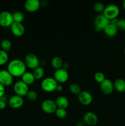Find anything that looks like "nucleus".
Here are the masks:
<instances>
[{"label":"nucleus","mask_w":125,"mask_h":126,"mask_svg":"<svg viewBox=\"0 0 125 126\" xmlns=\"http://www.w3.org/2000/svg\"><path fill=\"white\" fill-rule=\"evenodd\" d=\"M26 66L24 61L21 59H15L11 60L7 65V70L13 77H22L26 72Z\"/></svg>","instance_id":"obj_1"},{"label":"nucleus","mask_w":125,"mask_h":126,"mask_svg":"<svg viewBox=\"0 0 125 126\" xmlns=\"http://www.w3.org/2000/svg\"><path fill=\"white\" fill-rule=\"evenodd\" d=\"M103 15L110 20L117 18L120 14V8L115 4H110L105 6L103 11Z\"/></svg>","instance_id":"obj_2"},{"label":"nucleus","mask_w":125,"mask_h":126,"mask_svg":"<svg viewBox=\"0 0 125 126\" xmlns=\"http://www.w3.org/2000/svg\"><path fill=\"white\" fill-rule=\"evenodd\" d=\"M110 20L103 15V14L98 15L94 20V29L97 32H101L110 24Z\"/></svg>","instance_id":"obj_3"},{"label":"nucleus","mask_w":125,"mask_h":126,"mask_svg":"<svg viewBox=\"0 0 125 126\" xmlns=\"http://www.w3.org/2000/svg\"><path fill=\"white\" fill-rule=\"evenodd\" d=\"M58 82L51 77H48L44 79L40 84L42 89L46 92H51L56 91Z\"/></svg>","instance_id":"obj_4"},{"label":"nucleus","mask_w":125,"mask_h":126,"mask_svg":"<svg viewBox=\"0 0 125 126\" xmlns=\"http://www.w3.org/2000/svg\"><path fill=\"white\" fill-rule=\"evenodd\" d=\"M24 62L26 68L34 70L40 65V60L36 54L29 53L26 55L24 59Z\"/></svg>","instance_id":"obj_5"},{"label":"nucleus","mask_w":125,"mask_h":126,"mask_svg":"<svg viewBox=\"0 0 125 126\" xmlns=\"http://www.w3.org/2000/svg\"><path fill=\"white\" fill-rule=\"evenodd\" d=\"M13 91H14L16 95L23 97V96L26 95L29 90L28 85L21 80V81H17L14 84Z\"/></svg>","instance_id":"obj_6"},{"label":"nucleus","mask_w":125,"mask_h":126,"mask_svg":"<svg viewBox=\"0 0 125 126\" xmlns=\"http://www.w3.org/2000/svg\"><path fill=\"white\" fill-rule=\"evenodd\" d=\"M41 108L44 112L47 114H52L55 113L57 106L55 101L51 99H47L43 101L41 104Z\"/></svg>","instance_id":"obj_7"},{"label":"nucleus","mask_w":125,"mask_h":126,"mask_svg":"<svg viewBox=\"0 0 125 126\" xmlns=\"http://www.w3.org/2000/svg\"><path fill=\"white\" fill-rule=\"evenodd\" d=\"M13 23L12 14L9 11H2L0 13V26L2 27H11Z\"/></svg>","instance_id":"obj_8"},{"label":"nucleus","mask_w":125,"mask_h":126,"mask_svg":"<svg viewBox=\"0 0 125 126\" xmlns=\"http://www.w3.org/2000/svg\"><path fill=\"white\" fill-rule=\"evenodd\" d=\"M13 77L7 70H0V84L4 87L12 84Z\"/></svg>","instance_id":"obj_9"},{"label":"nucleus","mask_w":125,"mask_h":126,"mask_svg":"<svg viewBox=\"0 0 125 126\" xmlns=\"http://www.w3.org/2000/svg\"><path fill=\"white\" fill-rule=\"evenodd\" d=\"M53 78L59 83L66 82L69 79V73L67 70L63 68H60L55 70L53 75Z\"/></svg>","instance_id":"obj_10"},{"label":"nucleus","mask_w":125,"mask_h":126,"mask_svg":"<svg viewBox=\"0 0 125 126\" xmlns=\"http://www.w3.org/2000/svg\"><path fill=\"white\" fill-rule=\"evenodd\" d=\"M78 99L80 103L83 105H89L93 102L91 94L87 91H82L78 95Z\"/></svg>","instance_id":"obj_11"},{"label":"nucleus","mask_w":125,"mask_h":126,"mask_svg":"<svg viewBox=\"0 0 125 126\" xmlns=\"http://www.w3.org/2000/svg\"><path fill=\"white\" fill-rule=\"evenodd\" d=\"M100 89L104 94L109 95L113 92L114 90L113 82L109 79H106L100 84Z\"/></svg>","instance_id":"obj_12"},{"label":"nucleus","mask_w":125,"mask_h":126,"mask_svg":"<svg viewBox=\"0 0 125 126\" xmlns=\"http://www.w3.org/2000/svg\"><path fill=\"white\" fill-rule=\"evenodd\" d=\"M83 121L85 124L90 126L96 125L98 123V117L96 113L92 111L87 112L83 116Z\"/></svg>","instance_id":"obj_13"},{"label":"nucleus","mask_w":125,"mask_h":126,"mask_svg":"<svg viewBox=\"0 0 125 126\" xmlns=\"http://www.w3.org/2000/svg\"><path fill=\"white\" fill-rule=\"evenodd\" d=\"M24 100L21 96L14 95L9 99V105L13 109H18L23 105Z\"/></svg>","instance_id":"obj_14"},{"label":"nucleus","mask_w":125,"mask_h":126,"mask_svg":"<svg viewBox=\"0 0 125 126\" xmlns=\"http://www.w3.org/2000/svg\"><path fill=\"white\" fill-rule=\"evenodd\" d=\"M25 9L29 12H34L40 7V1L39 0H27L24 5Z\"/></svg>","instance_id":"obj_15"},{"label":"nucleus","mask_w":125,"mask_h":126,"mask_svg":"<svg viewBox=\"0 0 125 126\" xmlns=\"http://www.w3.org/2000/svg\"><path fill=\"white\" fill-rule=\"evenodd\" d=\"M11 30L13 35L17 37H20L24 34L25 28L22 23L13 22L11 26Z\"/></svg>","instance_id":"obj_16"},{"label":"nucleus","mask_w":125,"mask_h":126,"mask_svg":"<svg viewBox=\"0 0 125 126\" xmlns=\"http://www.w3.org/2000/svg\"><path fill=\"white\" fill-rule=\"evenodd\" d=\"M103 31H104L105 35L107 36L114 37L115 36H116V34L118 33V30L117 27H116V26L110 23V24L108 25L104 28V30Z\"/></svg>","instance_id":"obj_17"},{"label":"nucleus","mask_w":125,"mask_h":126,"mask_svg":"<svg viewBox=\"0 0 125 126\" xmlns=\"http://www.w3.org/2000/svg\"><path fill=\"white\" fill-rule=\"evenodd\" d=\"M57 108H62V109H66L68 107L69 102L68 99L64 96H59L56 98L55 100Z\"/></svg>","instance_id":"obj_18"},{"label":"nucleus","mask_w":125,"mask_h":126,"mask_svg":"<svg viewBox=\"0 0 125 126\" xmlns=\"http://www.w3.org/2000/svg\"><path fill=\"white\" fill-rule=\"evenodd\" d=\"M114 89L119 92H125V80L122 78L116 79L113 82Z\"/></svg>","instance_id":"obj_19"},{"label":"nucleus","mask_w":125,"mask_h":126,"mask_svg":"<svg viewBox=\"0 0 125 126\" xmlns=\"http://www.w3.org/2000/svg\"><path fill=\"white\" fill-rule=\"evenodd\" d=\"M35 78L33 76V73L26 71L24 74L22 76V81L26 84L28 86L32 84L35 81Z\"/></svg>","instance_id":"obj_20"},{"label":"nucleus","mask_w":125,"mask_h":126,"mask_svg":"<svg viewBox=\"0 0 125 126\" xmlns=\"http://www.w3.org/2000/svg\"><path fill=\"white\" fill-rule=\"evenodd\" d=\"M64 62L62 59L60 57L56 56L52 58L51 60V65L53 68L58 70V69L61 68L63 65Z\"/></svg>","instance_id":"obj_21"},{"label":"nucleus","mask_w":125,"mask_h":126,"mask_svg":"<svg viewBox=\"0 0 125 126\" xmlns=\"http://www.w3.org/2000/svg\"><path fill=\"white\" fill-rule=\"evenodd\" d=\"M44 69L42 66H38V68L33 70V76H34L35 79H40L44 76Z\"/></svg>","instance_id":"obj_22"},{"label":"nucleus","mask_w":125,"mask_h":126,"mask_svg":"<svg viewBox=\"0 0 125 126\" xmlns=\"http://www.w3.org/2000/svg\"><path fill=\"white\" fill-rule=\"evenodd\" d=\"M12 17H13V22H17V23H22L25 19L24 14L20 11H16L14 13L12 14Z\"/></svg>","instance_id":"obj_23"},{"label":"nucleus","mask_w":125,"mask_h":126,"mask_svg":"<svg viewBox=\"0 0 125 126\" xmlns=\"http://www.w3.org/2000/svg\"><path fill=\"white\" fill-rule=\"evenodd\" d=\"M1 50L7 52L11 50V47H12V43L8 39H3L1 43Z\"/></svg>","instance_id":"obj_24"},{"label":"nucleus","mask_w":125,"mask_h":126,"mask_svg":"<svg viewBox=\"0 0 125 126\" xmlns=\"http://www.w3.org/2000/svg\"><path fill=\"white\" fill-rule=\"evenodd\" d=\"M9 60V55L7 52L0 49V66L7 63Z\"/></svg>","instance_id":"obj_25"},{"label":"nucleus","mask_w":125,"mask_h":126,"mask_svg":"<svg viewBox=\"0 0 125 126\" xmlns=\"http://www.w3.org/2000/svg\"><path fill=\"white\" fill-rule=\"evenodd\" d=\"M69 90L71 93L74 95H78L81 92V88L79 85L77 83H72L69 86Z\"/></svg>","instance_id":"obj_26"},{"label":"nucleus","mask_w":125,"mask_h":126,"mask_svg":"<svg viewBox=\"0 0 125 126\" xmlns=\"http://www.w3.org/2000/svg\"><path fill=\"white\" fill-rule=\"evenodd\" d=\"M94 80L96 81L98 83H101L105 79V77L104 74L102 72H100V71H98V72L94 74Z\"/></svg>","instance_id":"obj_27"},{"label":"nucleus","mask_w":125,"mask_h":126,"mask_svg":"<svg viewBox=\"0 0 125 126\" xmlns=\"http://www.w3.org/2000/svg\"><path fill=\"white\" fill-rule=\"evenodd\" d=\"M55 113L56 117L60 119H64L67 116V111H66V109H62V108H57Z\"/></svg>","instance_id":"obj_28"},{"label":"nucleus","mask_w":125,"mask_h":126,"mask_svg":"<svg viewBox=\"0 0 125 126\" xmlns=\"http://www.w3.org/2000/svg\"><path fill=\"white\" fill-rule=\"evenodd\" d=\"M105 6L104 4L101 2H96L94 3V6H93V9H94V11L98 13H101L104 11Z\"/></svg>","instance_id":"obj_29"},{"label":"nucleus","mask_w":125,"mask_h":126,"mask_svg":"<svg viewBox=\"0 0 125 126\" xmlns=\"http://www.w3.org/2000/svg\"><path fill=\"white\" fill-rule=\"evenodd\" d=\"M26 97L30 101H35L36 100L38 97V94L35 91H29L28 94H26Z\"/></svg>","instance_id":"obj_30"},{"label":"nucleus","mask_w":125,"mask_h":126,"mask_svg":"<svg viewBox=\"0 0 125 126\" xmlns=\"http://www.w3.org/2000/svg\"><path fill=\"white\" fill-rule=\"evenodd\" d=\"M116 27H117L118 30L125 32V19H124V18L118 19V22L116 23Z\"/></svg>","instance_id":"obj_31"},{"label":"nucleus","mask_w":125,"mask_h":126,"mask_svg":"<svg viewBox=\"0 0 125 126\" xmlns=\"http://www.w3.org/2000/svg\"><path fill=\"white\" fill-rule=\"evenodd\" d=\"M7 105V99L4 96L0 98V110H4L6 108Z\"/></svg>","instance_id":"obj_32"},{"label":"nucleus","mask_w":125,"mask_h":126,"mask_svg":"<svg viewBox=\"0 0 125 126\" xmlns=\"http://www.w3.org/2000/svg\"><path fill=\"white\" fill-rule=\"evenodd\" d=\"M5 94V87L2 85L1 84H0V98H1L2 97L4 96Z\"/></svg>","instance_id":"obj_33"},{"label":"nucleus","mask_w":125,"mask_h":126,"mask_svg":"<svg viewBox=\"0 0 125 126\" xmlns=\"http://www.w3.org/2000/svg\"><path fill=\"white\" fill-rule=\"evenodd\" d=\"M62 89H63V87H62V86L61 84H58L57 85V87H56V91H58V92H61V91H62Z\"/></svg>","instance_id":"obj_34"},{"label":"nucleus","mask_w":125,"mask_h":126,"mask_svg":"<svg viewBox=\"0 0 125 126\" xmlns=\"http://www.w3.org/2000/svg\"><path fill=\"white\" fill-rule=\"evenodd\" d=\"M69 68V65L68 63H67V62L64 63L63 65H62V68H63V69H64V70H67V69Z\"/></svg>","instance_id":"obj_35"},{"label":"nucleus","mask_w":125,"mask_h":126,"mask_svg":"<svg viewBox=\"0 0 125 126\" xmlns=\"http://www.w3.org/2000/svg\"><path fill=\"white\" fill-rule=\"evenodd\" d=\"M85 124L84 123V122L79 121V122H78L77 124H76L75 126H85Z\"/></svg>","instance_id":"obj_36"},{"label":"nucleus","mask_w":125,"mask_h":126,"mask_svg":"<svg viewBox=\"0 0 125 126\" xmlns=\"http://www.w3.org/2000/svg\"><path fill=\"white\" fill-rule=\"evenodd\" d=\"M123 7L124 9L125 10V0L123 1Z\"/></svg>","instance_id":"obj_37"},{"label":"nucleus","mask_w":125,"mask_h":126,"mask_svg":"<svg viewBox=\"0 0 125 126\" xmlns=\"http://www.w3.org/2000/svg\"><path fill=\"white\" fill-rule=\"evenodd\" d=\"M124 52H125V49H124Z\"/></svg>","instance_id":"obj_38"},{"label":"nucleus","mask_w":125,"mask_h":126,"mask_svg":"<svg viewBox=\"0 0 125 126\" xmlns=\"http://www.w3.org/2000/svg\"></svg>","instance_id":"obj_39"}]
</instances>
